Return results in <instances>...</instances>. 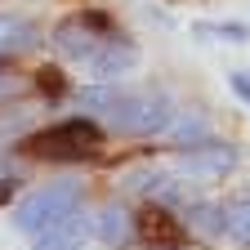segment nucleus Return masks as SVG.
I'll return each mask as SVG.
<instances>
[{"label": "nucleus", "instance_id": "13", "mask_svg": "<svg viewBox=\"0 0 250 250\" xmlns=\"http://www.w3.org/2000/svg\"><path fill=\"white\" fill-rule=\"evenodd\" d=\"M139 232L147 241H156V246H174L183 237V219L174 224V214H166V210H143L139 214Z\"/></svg>", "mask_w": 250, "mask_h": 250}, {"label": "nucleus", "instance_id": "3", "mask_svg": "<svg viewBox=\"0 0 250 250\" xmlns=\"http://www.w3.org/2000/svg\"><path fill=\"white\" fill-rule=\"evenodd\" d=\"M103 143L99 125H94L89 116H76V121H58L49 125V130L31 134L27 139V152L41 156V161H81V156H94Z\"/></svg>", "mask_w": 250, "mask_h": 250}, {"label": "nucleus", "instance_id": "5", "mask_svg": "<svg viewBox=\"0 0 250 250\" xmlns=\"http://www.w3.org/2000/svg\"><path fill=\"white\" fill-rule=\"evenodd\" d=\"M107 36H116V27L103 18V14H72V18H62L58 27H54V49L67 58V62H85L94 58V49H99Z\"/></svg>", "mask_w": 250, "mask_h": 250}, {"label": "nucleus", "instance_id": "10", "mask_svg": "<svg viewBox=\"0 0 250 250\" xmlns=\"http://www.w3.org/2000/svg\"><path fill=\"white\" fill-rule=\"evenodd\" d=\"M179 219H183L188 232H197V237H206V241L228 237V210H224V201H188Z\"/></svg>", "mask_w": 250, "mask_h": 250}, {"label": "nucleus", "instance_id": "6", "mask_svg": "<svg viewBox=\"0 0 250 250\" xmlns=\"http://www.w3.org/2000/svg\"><path fill=\"white\" fill-rule=\"evenodd\" d=\"M121 183L152 206H179V210L188 206L183 201V179L174 174V166H134V170H125Z\"/></svg>", "mask_w": 250, "mask_h": 250}, {"label": "nucleus", "instance_id": "8", "mask_svg": "<svg viewBox=\"0 0 250 250\" xmlns=\"http://www.w3.org/2000/svg\"><path fill=\"white\" fill-rule=\"evenodd\" d=\"M41 45V22L22 14V9H5L0 14V62H9L18 54H31Z\"/></svg>", "mask_w": 250, "mask_h": 250}, {"label": "nucleus", "instance_id": "16", "mask_svg": "<svg viewBox=\"0 0 250 250\" xmlns=\"http://www.w3.org/2000/svg\"><path fill=\"white\" fill-rule=\"evenodd\" d=\"M31 250H85V232H54V237H36Z\"/></svg>", "mask_w": 250, "mask_h": 250}, {"label": "nucleus", "instance_id": "15", "mask_svg": "<svg viewBox=\"0 0 250 250\" xmlns=\"http://www.w3.org/2000/svg\"><path fill=\"white\" fill-rule=\"evenodd\" d=\"M192 31H197L201 41H214V36H224V41H232V45H246V41H250V27L237 22V18H224V22H192Z\"/></svg>", "mask_w": 250, "mask_h": 250}, {"label": "nucleus", "instance_id": "17", "mask_svg": "<svg viewBox=\"0 0 250 250\" xmlns=\"http://www.w3.org/2000/svg\"><path fill=\"white\" fill-rule=\"evenodd\" d=\"M228 85H232V94H237V99L250 107V72H232V76H228Z\"/></svg>", "mask_w": 250, "mask_h": 250}, {"label": "nucleus", "instance_id": "1", "mask_svg": "<svg viewBox=\"0 0 250 250\" xmlns=\"http://www.w3.org/2000/svg\"><path fill=\"white\" fill-rule=\"evenodd\" d=\"M85 188L76 179H58L31 192L14 206V228L27 237H54V232H85Z\"/></svg>", "mask_w": 250, "mask_h": 250}, {"label": "nucleus", "instance_id": "2", "mask_svg": "<svg viewBox=\"0 0 250 250\" xmlns=\"http://www.w3.org/2000/svg\"><path fill=\"white\" fill-rule=\"evenodd\" d=\"M174 99L166 89H143V94H121V103L112 107L107 125L116 134H134V139H147V134H166L170 121H174Z\"/></svg>", "mask_w": 250, "mask_h": 250}, {"label": "nucleus", "instance_id": "4", "mask_svg": "<svg viewBox=\"0 0 250 250\" xmlns=\"http://www.w3.org/2000/svg\"><path fill=\"white\" fill-rule=\"evenodd\" d=\"M241 161L237 143L228 139H206L197 147H179L174 152V174L183 183H214V179H228Z\"/></svg>", "mask_w": 250, "mask_h": 250}, {"label": "nucleus", "instance_id": "14", "mask_svg": "<svg viewBox=\"0 0 250 250\" xmlns=\"http://www.w3.org/2000/svg\"><path fill=\"white\" fill-rule=\"evenodd\" d=\"M224 210H228V237L241 250H250V192H237L232 201H224Z\"/></svg>", "mask_w": 250, "mask_h": 250}, {"label": "nucleus", "instance_id": "9", "mask_svg": "<svg viewBox=\"0 0 250 250\" xmlns=\"http://www.w3.org/2000/svg\"><path fill=\"white\" fill-rule=\"evenodd\" d=\"M89 232L99 237L103 246L121 250V246L134 241V232H139V214H130L125 206H103L99 214H89Z\"/></svg>", "mask_w": 250, "mask_h": 250}, {"label": "nucleus", "instance_id": "7", "mask_svg": "<svg viewBox=\"0 0 250 250\" xmlns=\"http://www.w3.org/2000/svg\"><path fill=\"white\" fill-rule=\"evenodd\" d=\"M134 67H139V45L125 41V36H107L99 49H94V58L85 62V72L94 81H121V76H130Z\"/></svg>", "mask_w": 250, "mask_h": 250}, {"label": "nucleus", "instance_id": "12", "mask_svg": "<svg viewBox=\"0 0 250 250\" xmlns=\"http://www.w3.org/2000/svg\"><path fill=\"white\" fill-rule=\"evenodd\" d=\"M121 94H125V89H116L112 81H94V85H81V89L72 94V103H76L85 116H103V121H107L112 107L121 103Z\"/></svg>", "mask_w": 250, "mask_h": 250}, {"label": "nucleus", "instance_id": "11", "mask_svg": "<svg viewBox=\"0 0 250 250\" xmlns=\"http://www.w3.org/2000/svg\"><path fill=\"white\" fill-rule=\"evenodd\" d=\"M166 139H170L174 147H197V143L214 139V134H210V116L197 112V107H179L174 121H170V130H166Z\"/></svg>", "mask_w": 250, "mask_h": 250}]
</instances>
